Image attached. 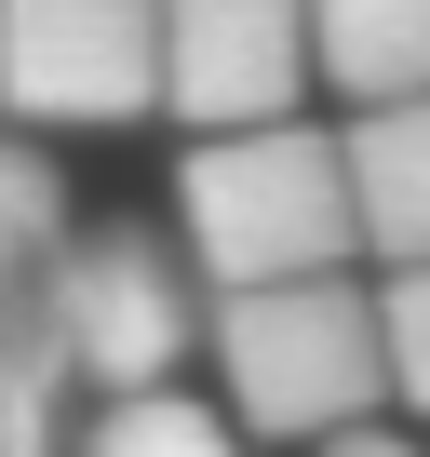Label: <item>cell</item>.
<instances>
[{
	"label": "cell",
	"instance_id": "obj_1",
	"mask_svg": "<svg viewBox=\"0 0 430 457\" xmlns=\"http://www.w3.org/2000/svg\"><path fill=\"white\" fill-rule=\"evenodd\" d=\"M188 215V270L202 296H269V283H336L363 215H350V148L323 121H256V135H202L175 162Z\"/></svg>",
	"mask_w": 430,
	"mask_h": 457
},
{
	"label": "cell",
	"instance_id": "obj_2",
	"mask_svg": "<svg viewBox=\"0 0 430 457\" xmlns=\"http://www.w3.org/2000/svg\"><path fill=\"white\" fill-rule=\"evenodd\" d=\"M202 337H215V377H229V417L269 430V444H350L390 403V337H376V296L350 270L336 283H269V296H215Z\"/></svg>",
	"mask_w": 430,
	"mask_h": 457
},
{
	"label": "cell",
	"instance_id": "obj_3",
	"mask_svg": "<svg viewBox=\"0 0 430 457\" xmlns=\"http://www.w3.org/2000/svg\"><path fill=\"white\" fill-rule=\"evenodd\" d=\"M54 337H68V377L95 403L175 390V363L202 337V283H188L175 243H148V228H68V256H54Z\"/></svg>",
	"mask_w": 430,
	"mask_h": 457
},
{
	"label": "cell",
	"instance_id": "obj_4",
	"mask_svg": "<svg viewBox=\"0 0 430 457\" xmlns=\"http://www.w3.org/2000/svg\"><path fill=\"white\" fill-rule=\"evenodd\" d=\"M54 256H68V188L41 148L0 121V457H68V337H54Z\"/></svg>",
	"mask_w": 430,
	"mask_h": 457
},
{
	"label": "cell",
	"instance_id": "obj_5",
	"mask_svg": "<svg viewBox=\"0 0 430 457\" xmlns=\"http://www.w3.org/2000/svg\"><path fill=\"white\" fill-rule=\"evenodd\" d=\"M0 108L14 121H148L161 0H0Z\"/></svg>",
	"mask_w": 430,
	"mask_h": 457
},
{
	"label": "cell",
	"instance_id": "obj_6",
	"mask_svg": "<svg viewBox=\"0 0 430 457\" xmlns=\"http://www.w3.org/2000/svg\"><path fill=\"white\" fill-rule=\"evenodd\" d=\"M310 95V0H161V108L202 135L296 121Z\"/></svg>",
	"mask_w": 430,
	"mask_h": 457
},
{
	"label": "cell",
	"instance_id": "obj_7",
	"mask_svg": "<svg viewBox=\"0 0 430 457\" xmlns=\"http://www.w3.org/2000/svg\"><path fill=\"white\" fill-rule=\"evenodd\" d=\"M310 81L350 108L430 95V0H310Z\"/></svg>",
	"mask_w": 430,
	"mask_h": 457
},
{
	"label": "cell",
	"instance_id": "obj_8",
	"mask_svg": "<svg viewBox=\"0 0 430 457\" xmlns=\"http://www.w3.org/2000/svg\"><path fill=\"white\" fill-rule=\"evenodd\" d=\"M350 215H363V243L390 270H430V95L417 108H363L350 135Z\"/></svg>",
	"mask_w": 430,
	"mask_h": 457
},
{
	"label": "cell",
	"instance_id": "obj_9",
	"mask_svg": "<svg viewBox=\"0 0 430 457\" xmlns=\"http://www.w3.org/2000/svg\"><path fill=\"white\" fill-rule=\"evenodd\" d=\"M68 457H243V430L215 403H188V390H121V403H95L68 430Z\"/></svg>",
	"mask_w": 430,
	"mask_h": 457
},
{
	"label": "cell",
	"instance_id": "obj_10",
	"mask_svg": "<svg viewBox=\"0 0 430 457\" xmlns=\"http://www.w3.org/2000/svg\"><path fill=\"white\" fill-rule=\"evenodd\" d=\"M376 337H390V403L430 417V270H390L376 283Z\"/></svg>",
	"mask_w": 430,
	"mask_h": 457
},
{
	"label": "cell",
	"instance_id": "obj_11",
	"mask_svg": "<svg viewBox=\"0 0 430 457\" xmlns=\"http://www.w3.org/2000/svg\"><path fill=\"white\" fill-rule=\"evenodd\" d=\"M323 457H430V444H403V430H350V444H323Z\"/></svg>",
	"mask_w": 430,
	"mask_h": 457
}]
</instances>
